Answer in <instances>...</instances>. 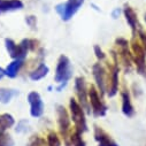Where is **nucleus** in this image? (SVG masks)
<instances>
[{
	"instance_id": "aec40b11",
	"label": "nucleus",
	"mask_w": 146,
	"mask_h": 146,
	"mask_svg": "<svg viewBox=\"0 0 146 146\" xmlns=\"http://www.w3.org/2000/svg\"><path fill=\"white\" fill-rule=\"evenodd\" d=\"M48 71H50L48 67H47L45 63H40L33 71L30 72V80H31V81H36V82L40 81V80H43L45 76H47Z\"/></svg>"
},
{
	"instance_id": "9d476101",
	"label": "nucleus",
	"mask_w": 146,
	"mask_h": 146,
	"mask_svg": "<svg viewBox=\"0 0 146 146\" xmlns=\"http://www.w3.org/2000/svg\"><path fill=\"white\" fill-rule=\"evenodd\" d=\"M92 72L100 94H104L107 91V83H108V75L106 69L101 63H94L92 67Z\"/></svg>"
},
{
	"instance_id": "39448f33",
	"label": "nucleus",
	"mask_w": 146,
	"mask_h": 146,
	"mask_svg": "<svg viewBox=\"0 0 146 146\" xmlns=\"http://www.w3.org/2000/svg\"><path fill=\"white\" fill-rule=\"evenodd\" d=\"M89 104L90 108L92 111L93 116L99 117V116H105L107 113V106L102 101L99 91L96 89V86L91 85L89 89Z\"/></svg>"
},
{
	"instance_id": "1a4fd4ad",
	"label": "nucleus",
	"mask_w": 146,
	"mask_h": 146,
	"mask_svg": "<svg viewBox=\"0 0 146 146\" xmlns=\"http://www.w3.org/2000/svg\"><path fill=\"white\" fill-rule=\"evenodd\" d=\"M56 115H58V124H59V129H60V133L61 136L64 138L66 140V144L68 143L69 140V131H70V116L67 112V109L59 105L56 107Z\"/></svg>"
},
{
	"instance_id": "f257e3e1",
	"label": "nucleus",
	"mask_w": 146,
	"mask_h": 146,
	"mask_svg": "<svg viewBox=\"0 0 146 146\" xmlns=\"http://www.w3.org/2000/svg\"><path fill=\"white\" fill-rule=\"evenodd\" d=\"M72 77V66L70 60L66 55H61L58 60L56 68H55V75L54 81L58 85L56 91H61L68 84L69 80Z\"/></svg>"
},
{
	"instance_id": "0eeeda50",
	"label": "nucleus",
	"mask_w": 146,
	"mask_h": 146,
	"mask_svg": "<svg viewBox=\"0 0 146 146\" xmlns=\"http://www.w3.org/2000/svg\"><path fill=\"white\" fill-rule=\"evenodd\" d=\"M5 47H6V51L8 52V54L11 55V58H13L14 60H24L27 58L28 52H30L29 48L27 47L24 40H22L20 44H16L13 39L6 38Z\"/></svg>"
},
{
	"instance_id": "f8f14e48",
	"label": "nucleus",
	"mask_w": 146,
	"mask_h": 146,
	"mask_svg": "<svg viewBox=\"0 0 146 146\" xmlns=\"http://www.w3.org/2000/svg\"><path fill=\"white\" fill-rule=\"evenodd\" d=\"M119 64L115 62L114 67L112 68L108 75V83H107V94L108 97H114L119 92Z\"/></svg>"
},
{
	"instance_id": "dca6fc26",
	"label": "nucleus",
	"mask_w": 146,
	"mask_h": 146,
	"mask_svg": "<svg viewBox=\"0 0 146 146\" xmlns=\"http://www.w3.org/2000/svg\"><path fill=\"white\" fill-rule=\"evenodd\" d=\"M121 98H122V113L128 117H132L135 115V109H133V106L131 102L129 91L123 90L121 92Z\"/></svg>"
},
{
	"instance_id": "20e7f679",
	"label": "nucleus",
	"mask_w": 146,
	"mask_h": 146,
	"mask_svg": "<svg viewBox=\"0 0 146 146\" xmlns=\"http://www.w3.org/2000/svg\"><path fill=\"white\" fill-rule=\"evenodd\" d=\"M131 50H132V61L136 64L138 74L146 77V53L141 44L138 40H136V35L133 36L131 42Z\"/></svg>"
},
{
	"instance_id": "b1692460",
	"label": "nucleus",
	"mask_w": 146,
	"mask_h": 146,
	"mask_svg": "<svg viewBox=\"0 0 146 146\" xmlns=\"http://www.w3.org/2000/svg\"><path fill=\"white\" fill-rule=\"evenodd\" d=\"M28 146H47V140H45L39 136H33L29 141Z\"/></svg>"
},
{
	"instance_id": "393cba45",
	"label": "nucleus",
	"mask_w": 146,
	"mask_h": 146,
	"mask_svg": "<svg viewBox=\"0 0 146 146\" xmlns=\"http://www.w3.org/2000/svg\"><path fill=\"white\" fill-rule=\"evenodd\" d=\"M0 146H14V140L9 135H1L0 136Z\"/></svg>"
},
{
	"instance_id": "bb28decb",
	"label": "nucleus",
	"mask_w": 146,
	"mask_h": 146,
	"mask_svg": "<svg viewBox=\"0 0 146 146\" xmlns=\"http://www.w3.org/2000/svg\"><path fill=\"white\" fill-rule=\"evenodd\" d=\"M25 23L31 28V29H36V25H37V19L33 15H29L25 17Z\"/></svg>"
},
{
	"instance_id": "2eb2a0df",
	"label": "nucleus",
	"mask_w": 146,
	"mask_h": 146,
	"mask_svg": "<svg viewBox=\"0 0 146 146\" xmlns=\"http://www.w3.org/2000/svg\"><path fill=\"white\" fill-rule=\"evenodd\" d=\"M24 5L21 0H0V15L23 9Z\"/></svg>"
},
{
	"instance_id": "7ed1b4c3",
	"label": "nucleus",
	"mask_w": 146,
	"mask_h": 146,
	"mask_svg": "<svg viewBox=\"0 0 146 146\" xmlns=\"http://www.w3.org/2000/svg\"><path fill=\"white\" fill-rule=\"evenodd\" d=\"M84 1L85 0H68L66 3L58 4L54 9L60 15L62 21H69L83 6Z\"/></svg>"
},
{
	"instance_id": "5701e85b",
	"label": "nucleus",
	"mask_w": 146,
	"mask_h": 146,
	"mask_svg": "<svg viewBox=\"0 0 146 146\" xmlns=\"http://www.w3.org/2000/svg\"><path fill=\"white\" fill-rule=\"evenodd\" d=\"M29 130H30V125H29V122L27 120L19 121V123H17V125L15 128V131L17 133H27Z\"/></svg>"
},
{
	"instance_id": "ddd939ff",
	"label": "nucleus",
	"mask_w": 146,
	"mask_h": 146,
	"mask_svg": "<svg viewBox=\"0 0 146 146\" xmlns=\"http://www.w3.org/2000/svg\"><path fill=\"white\" fill-rule=\"evenodd\" d=\"M123 14H124V17H125L127 23H128L129 27L131 28L132 33H133V36H135L136 32H138V31L140 30V25H139V23H138V17H137V14H136L135 9H133L130 5L125 4V5H124V8H123Z\"/></svg>"
},
{
	"instance_id": "a878e982",
	"label": "nucleus",
	"mask_w": 146,
	"mask_h": 146,
	"mask_svg": "<svg viewBox=\"0 0 146 146\" xmlns=\"http://www.w3.org/2000/svg\"><path fill=\"white\" fill-rule=\"evenodd\" d=\"M93 50H94V54H96V56H97V59H98V60L102 61V60H105V59H106V54L104 53V51L100 48V46H99V45H94Z\"/></svg>"
},
{
	"instance_id": "f03ea898",
	"label": "nucleus",
	"mask_w": 146,
	"mask_h": 146,
	"mask_svg": "<svg viewBox=\"0 0 146 146\" xmlns=\"http://www.w3.org/2000/svg\"><path fill=\"white\" fill-rule=\"evenodd\" d=\"M69 109H70V119L75 124L76 131H78L80 133H84L85 131H88L85 111L82 108V106L78 104V101L75 98H70Z\"/></svg>"
},
{
	"instance_id": "c85d7f7f",
	"label": "nucleus",
	"mask_w": 146,
	"mask_h": 146,
	"mask_svg": "<svg viewBox=\"0 0 146 146\" xmlns=\"http://www.w3.org/2000/svg\"><path fill=\"white\" fill-rule=\"evenodd\" d=\"M121 13H122L121 8H114V9H113V12H112V17H113L114 20H116V19H119V17H120Z\"/></svg>"
},
{
	"instance_id": "a211bd4d",
	"label": "nucleus",
	"mask_w": 146,
	"mask_h": 146,
	"mask_svg": "<svg viewBox=\"0 0 146 146\" xmlns=\"http://www.w3.org/2000/svg\"><path fill=\"white\" fill-rule=\"evenodd\" d=\"M23 61L24 60H14L13 62H11L5 69L6 76H8L9 78H15L19 75V72L23 66Z\"/></svg>"
},
{
	"instance_id": "f3484780",
	"label": "nucleus",
	"mask_w": 146,
	"mask_h": 146,
	"mask_svg": "<svg viewBox=\"0 0 146 146\" xmlns=\"http://www.w3.org/2000/svg\"><path fill=\"white\" fill-rule=\"evenodd\" d=\"M14 124H15V120H14L13 115H11L8 113L0 114V136L5 135V132L8 129H11Z\"/></svg>"
},
{
	"instance_id": "c756f323",
	"label": "nucleus",
	"mask_w": 146,
	"mask_h": 146,
	"mask_svg": "<svg viewBox=\"0 0 146 146\" xmlns=\"http://www.w3.org/2000/svg\"><path fill=\"white\" fill-rule=\"evenodd\" d=\"M4 76H6V74H5V69H3L1 67H0V81L4 78Z\"/></svg>"
},
{
	"instance_id": "4be33fe9",
	"label": "nucleus",
	"mask_w": 146,
	"mask_h": 146,
	"mask_svg": "<svg viewBox=\"0 0 146 146\" xmlns=\"http://www.w3.org/2000/svg\"><path fill=\"white\" fill-rule=\"evenodd\" d=\"M47 146H61V143H60V139L56 132L51 131L47 135Z\"/></svg>"
},
{
	"instance_id": "cd10ccee",
	"label": "nucleus",
	"mask_w": 146,
	"mask_h": 146,
	"mask_svg": "<svg viewBox=\"0 0 146 146\" xmlns=\"http://www.w3.org/2000/svg\"><path fill=\"white\" fill-rule=\"evenodd\" d=\"M138 35H139L140 44H141V46H143V48H144V51H145V53H146V32L140 29V30L138 31Z\"/></svg>"
},
{
	"instance_id": "6ab92c4d",
	"label": "nucleus",
	"mask_w": 146,
	"mask_h": 146,
	"mask_svg": "<svg viewBox=\"0 0 146 146\" xmlns=\"http://www.w3.org/2000/svg\"><path fill=\"white\" fill-rule=\"evenodd\" d=\"M20 92L15 89H8V88H0V102L1 104H8L11 102L15 97H17Z\"/></svg>"
},
{
	"instance_id": "4468645a",
	"label": "nucleus",
	"mask_w": 146,
	"mask_h": 146,
	"mask_svg": "<svg viewBox=\"0 0 146 146\" xmlns=\"http://www.w3.org/2000/svg\"><path fill=\"white\" fill-rule=\"evenodd\" d=\"M94 139L97 140L98 146H119L111 136L98 125H94Z\"/></svg>"
},
{
	"instance_id": "6e6552de",
	"label": "nucleus",
	"mask_w": 146,
	"mask_h": 146,
	"mask_svg": "<svg viewBox=\"0 0 146 146\" xmlns=\"http://www.w3.org/2000/svg\"><path fill=\"white\" fill-rule=\"evenodd\" d=\"M115 45L117 46L119 51H117V56H120L121 63L124 67V69L127 71H129L131 69V64H132V54L129 50V43L127 39L120 37L115 40Z\"/></svg>"
},
{
	"instance_id": "423d86ee",
	"label": "nucleus",
	"mask_w": 146,
	"mask_h": 146,
	"mask_svg": "<svg viewBox=\"0 0 146 146\" xmlns=\"http://www.w3.org/2000/svg\"><path fill=\"white\" fill-rule=\"evenodd\" d=\"M75 91H76V96H77V101L78 104L82 106V108L88 113L91 114L90 111V104H89V90L86 86V82L84 77H76L75 78V84H74Z\"/></svg>"
},
{
	"instance_id": "412c9836",
	"label": "nucleus",
	"mask_w": 146,
	"mask_h": 146,
	"mask_svg": "<svg viewBox=\"0 0 146 146\" xmlns=\"http://www.w3.org/2000/svg\"><path fill=\"white\" fill-rule=\"evenodd\" d=\"M67 145L68 146H85V141L82 138V133H80L76 130L72 133H70V137H69Z\"/></svg>"
},
{
	"instance_id": "9b49d317",
	"label": "nucleus",
	"mask_w": 146,
	"mask_h": 146,
	"mask_svg": "<svg viewBox=\"0 0 146 146\" xmlns=\"http://www.w3.org/2000/svg\"><path fill=\"white\" fill-rule=\"evenodd\" d=\"M28 101L30 104V114L32 117H40L44 113V102L40 94L32 91L28 94Z\"/></svg>"
}]
</instances>
